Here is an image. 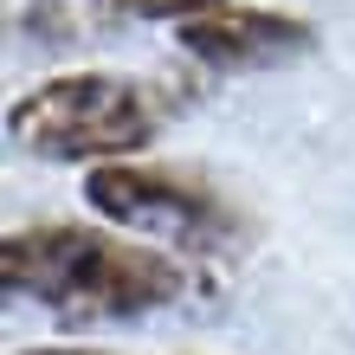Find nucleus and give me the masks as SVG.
Wrapping results in <instances>:
<instances>
[{
    "instance_id": "obj_1",
    "label": "nucleus",
    "mask_w": 355,
    "mask_h": 355,
    "mask_svg": "<svg viewBox=\"0 0 355 355\" xmlns=\"http://www.w3.org/2000/svg\"><path fill=\"white\" fill-rule=\"evenodd\" d=\"M7 297H33L65 323H130L175 304L187 271L168 245H142L136 233L103 226H19L0 245Z\"/></svg>"
},
{
    "instance_id": "obj_2",
    "label": "nucleus",
    "mask_w": 355,
    "mask_h": 355,
    "mask_svg": "<svg viewBox=\"0 0 355 355\" xmlns=\"http://www.w3.org/2000/svg\"><path fill=\"white\" fill-rule=\"evenodd\" d=\"M162 97L142 78L116 71H65L13 97L7 136L39 162H136L162 130Z\"/></svg>"
},
{
    "instance_id": "obj_3",
    "label": "nucleus",
    "mask_w": 355,
    "mask_h": 355,
    "mask_svg": "<svg viewBox=\"0 0 355 355\" xmlns=\"http://www.w3.org/2000/svg\"><path fill=\"white\" fill-rule=\"evenodd\" d=\"M85 200L116 233L155 239L168 252H220L233 239V200L207 175L168 162H103L85 175Z\"/></svg>"
},
{
    "instance_id": "obj_4",
    "label": "nucleus",
    "mask_w": 355,
    "mask_h": 355,
    "mask_svg": "<svg viewBox=\"0 0 355 355\" xmlns=\"http://www.w3.org/2000/svg\"><path fill=\"white\" fill-rule=\"evenodd\" d=\"M310 46H317L310 19L271 13V7H239V0L181 26V52L214 71H265V65H284V58H304Z\"/></svg>"
},
{
    "instance_id": "obj_5",
    "label": "nucleus",
    "mask_w": 355,
    "mask_h": 355,
    "mask_svg": "<svg viewBox=\"0 0 355 355\" xmlns=\"http://www.w3.org/2000/svg\"><path fill=\"white\" fill-rule=\"evenodd\" d=\"M116 19H168V26H194V19L233 7V0H103Z\"/></svg>"
},
{
    "instance_id": "obj_6",
    "label": "nucleus",
    "mask_w": 355,
    "mask_h": 355,
    "mask_svg": "<svg viewBox=\"0 0 355 355\" xmlns=\"http://www.w3.org/2000/svg\"><path fill=\"white\" fill-rule=\"evenodd\" d=\"M7 355H103V349H65V343H52V349H7Z\"/></svg>"
}]
</instances>
